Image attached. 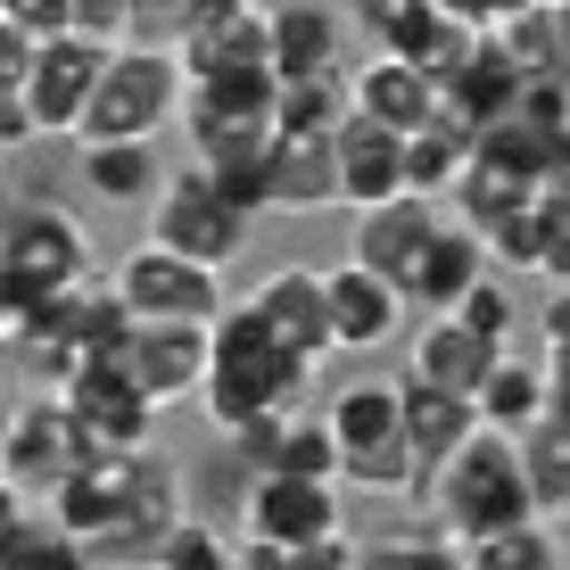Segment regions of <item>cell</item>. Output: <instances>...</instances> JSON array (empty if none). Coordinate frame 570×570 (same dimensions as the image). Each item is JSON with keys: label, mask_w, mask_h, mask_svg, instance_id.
<instances>
[{"label": "cell", "mask_w": 570, "mask_h": 570, "mask_svg": "<svg viewBox=\"0 0 570 570\" xmlns=\"http://www.w3.org/2000/svg\"><path fill=\"white\" fill-rule=\"evenodd\" d=\"M306 372H314L306 347H289L257 306H232V314H215V356H207L199 397H207L215 430H248L265 414H298Z\"/></svg>", "instance_id": "6da1fadb"}, {"label": "cell", "mask_w": 570, "mask_h": 570, "mask_svg": "<svg viewBox=\"0 0 570 570\" xmlns=\"http://www.w3.org/2000/svg\"><path fill=\"white\" fill-rule=\"evenodd\" d=\"M430 504H439V529L446 538H488L504 521H529L538 497H529V471H521V439L497 422H480L471 439L430 471Z\"/></svg>", "instance_id": "7a4b0ae2"}, {"label": "cell", "mask_w": 570, "mask_h": 570, "mask_svg": "<svg viewBox=\"0 0 570 570\" xmlns=\"http://www.w3.org/2000/svg\"><path fill=\"white\" fill-rule=\"evenodd\" d=\"M240 562H257V570L347 562V546H340V480L265 471V480L248 488V546H240Z\"/></svg>", "instance_id": "3957f363"}, {"label": "cell", "mask_w": 570, "mask_h": 570, "mask_svg": "<svg viewBox=\"0 0 570 570\" xmlns=\"http://www.w3.org/2000/svg\"><path fill=\"white\" fill-rule=\"evenodd\" d=\"M183 58L174 50H132V42H116L108 50V67H100V91H91V108H83V141H149L157 125H166L174 108H183Z\"/></svg>", "instance_id": "277c9868"}, {"label": "cell", "mask_w": 570, "mask_h": 570, "mask_svg": "<svg viewBox=\"0 0 570 570\" xmlns=\"http://www.w3.org/2000/svg\"><path fill=\"white\" fill-rule=\"evenodd\" d=\"M125 331H132V306L116 298V282L108 289L75 282V289H58V298H42L33 314H17V347H26L42 372H58V381H67L83 356H116Z\"/></svg>", "instance_id": "5b68a950"}, {"label": "cell", "mask_w": 570, "mask_h": 570, "mask_svg": "<svg viewBox=\"0 0 570 570\" xmlns=\"http://www.w3.org/2000/svg\"><path fill=\"white\" fill-rule=\"evenodd\" d=\"M83 273H91V257H83L75 215L26 207V215H9V224H0V289H9V314H33L42 298L75 289Z\"/></svg>", "instance_id": "8992f818"}, {"label": "cell", "mask_w": 570, "mask_h": 570, "mask_svg": "<svg viewBox=\"0 0 570 570\" xmlns=\"http://www.w3.org/2000/svg\"><path fill=\"white\" fill-rule=\"evenodd\" d=\"M149 240L183 248V257H199V265H232L240 240H248V207H232L224 183H215L207 166H190V174H174V183H157Z\"/></svg>", "instance_id": "52a82bcc"}, {"label": "cell", "mask_w": 570, "mask_h": 570, "mask_svg": "<svg viewBox=\"0 0 570 570\" xmlns=\"http://www.w3.org/2000/svg\"><path fill=\"white\" fill-rule=\"evenodd\" d=\"M116 298L132 306V323H215V314H224L215 265L183 257V248H166V240H141L116 265Z\"/></svg>", "instance_id": "ba28073f"}, {"label": "cell", "mask_w": 570, "mask_h": 570, "mask_svg": "<svg viewBox=\"0 0 570 570\" xmlns=\"http://www.w3.org/2000/svg\"><path fill=\"white\" fill-rule=\"evenodd\" d=\"M83 463H91V430L75 422V405H67V397H50V405H17L9 430H0V471H9L26 497H42V504H50Z\"/></svg>", "instance_id": "9c48e42d"}, {"label": "cell", "mask_w": 570, "mask_h": 570, "mask_svg": "<svg viewBox=\"0 0 570 570\" xmlns=\"http://www.w3.org/2000/svg\"><path fill=\"white\" fill-rule=\"evenodd\" d=\"M58 397L75 405V422L91 430V446H149V430H157V397L116 356H83L58 381Z\"/></svg>", "instance_id": "30bf717a"}, {"label": "cell", "mask_w": 570, "mask_h": 570, "mask_svg": "<svg viewBox=\"0 0 570 570\" xmlns=\"http://www.w3.org/2000/svg\"><path fill=\"white\" fill-rule=\"evenodd\" d=\"M100 33H50L42 50H33V83H26V116L33 132H75L91 108V91H100V67H108Z\"/></svg>", "instance_id": "8fae6325"}, {"label": "cell", "mask_w": 570, "mask_h": 570, "mask_svg": "<svg viewBox=\"0 0 570 570\" xmlns=\"http://www.w3.org/2000/svg\"><path fill=\"white\" fill-rule=\"evenodd\" d=\"M207 356H215V323H132L125 347H116V364H125L157 405L207 389Z\"/></svg>", "instance_id": "7c38bea8"}, {"label": "cell", "mask_w": 570, "mask_h": 570, "mask_svg": "<svg viewBox=\"0 0 570 570\" xmlns=\"http://www.w3.org/2000/svg\"><path fill=\"white\" fill-rule=\"evenodd\" d=\"M174 58H183V83L273 67V17L257 9V0H240V9H199L183 33H174Z\"/></svg>", "instance_id": "4fadbf2b"}, {"label": "cell", "mask_w": 570, "mask_h": 570, "mask_svg": "<svg viewBox=\"0 0 570 570\" xmlns=\"http://www.w3.org/2000/svg\"><path fill=\"white\" fill-rule=\"evenodd\" d=\"M174 521H183V471L157 463L149 446H141V455H132V480H125V513H116V529L91 546V562H125V554L149 562L157 538H166Z\"/></svg>", "instance_id": "5bb4252c"}, {"label": "cell", "mask_w": 570, "mask_h": 570, "mask_svg": "<svg viewBox=\"0 0 570 570\" xmlns=\"http://www.w3.org/2000/svg\"><path fill=\"white\" fill-rule=\"evenodd\" d=\"M430 232H439V207L422 199V190H397V199H381V207H356V240H347V257L372 265V273H389V282H414V265H422V248H430Z\"/></svg>", "instance_id": "9a60e30c"}, {"label": "cell", "mask_w": 570, "mask_h": 570, "mask_svg": "<svg viewBox=\"0 0 570 570\" xmlns=\"http://www.w3.org/2000/svg\"><path fill=\"white\" fill-rule=\"evenodd\" d=\"M405 190V132L381 125V116L347 108L340 116V199L347 207H381Z\"/></svg>", "instance_id": "2e32d148"}, {"label": "cell", "mask_w": 570, "mask_h": 570, "mask_svg": "<svg viewBox=\"0 0 570 570\" xmlns=\"http://www.w3.org/2000/svg\"><path fill=\"white\" fill-rule=\"evenodd\" d=\"M248 306H257L289 347H306V356H331V347H340V323H331V273H314V265L265 273V289Z\"/></svg>", "instance_id": "e0dca14e"}, {"label": "cell", "mask_w": 570, "mask_h": 570, "mask_svg": "<svg viewBox=\"0 0 570 570\" xmlns=\"http://www.w3.org/2000/svg\"><path fill=\"white\" fill-rule=\"evenodd\" d=\"M488 257H497V248H488V232H471L463 215H455V224H439V232H430V248H422L414 282H405V298H414L422 314L463 306V289L488 273Z\"/></svg>", "instance_id": "ac0fdd59"}, {"label": "cell", "mask_w": 570, "mask_h": 570, "mask_svg": "<svg viewBox=\"0 0 570 570\" xmlns=\"http://www.w3.org/2000/svg\"><path fill=\"white\" fill-rule=\"evenodd\" d=\"M405 306H414V298H405L389 273L356 265V257L331 273V323H340V347H381V340H397Z\"/></svg>", "instance_id": "d6986e66"}, {"label": "cell", "mask_w": 570, "mask_h": 570, "mask_svg": "<svg viewBox=\"0 0 570 570\" xmlns=\"http://www.w3.org/2000/svg\"><path fill=\"white\" fill-rule=\"evenodd\" d=\"M331 199H340V132H282V149H273V215H314Z\"/></svg>", "instance_id": "ffe728a7"}, {"label": "cell", "mask_w": 570, "mask_h": 570, "mask_svg": "<svg viewBox=\"0 0 570 570\" xmlns=\"http://www.w3.org/2000/svg\"><path fill=\"white\" fill-rule=\"evenodd\" d=\"M347 91H356V108H364V116H381V125H397V132H422L430 116H439V100H446V91L430 83V75H422L405 50L364 58V75H356Z\"/></svg>", "instance_id": "44dd1931"}, {"label": "cell", "mask_w": 570, "mask_h": 570, "mask_svg": "<svg viewBox=\"0 0 570 570\" xmlns=\"http://www.w3.org/2000/svg\"><path fill=\"white\" fill-rule=\"evenodd\" d=\"M397 397H405V439L422 446L430 471H439V463L471 439V430H480V397H463V389H439V381H422V372H405Z\"/></svg>", "instance_id": "7402d4cb"}, {"label": "cell", "mask_w": 570, "mask_h": 570, "mask_svg": "<svg viewBox=\"0 0 570 570\" xmlns=\"http://www.w3.org/2000/svg\"><path fill=\"white\" fill-rule=\"evenodd\" d=\"M497 356H504V347L480 340L455 306L430 314L422 340H414V372H422V381H439V389H463V397H480V381H488V364H497Z\"/></svg>", "instance_id": "603a6c76"}, {"label": "cell", "mask_w": 570, "mask_h": 570, "mask_svg": "<svg viewBox=\"0 0 570 570\" xmlns=\"http://www.w3.org/2000/svg\"><path fill=\"white\" fill-rule=\"evenodd\" d=\"M471 149H480V125H471L455 100H439V116H430L422 132H405V190H422V199H446Z\"/></svg>", "instance_id": "cb8c5ba5"}, {"label": "cell", "mask_w": 570, "mask_h": 570, "mask_svg": "<svg viewBox=\"0 0 570 570\" xmlns=\"http://www.w3.org/2000/svg\"><path fill=\"white\" fill-rule=\"evenodd\" d=\"M521 471H529L538 513L570 521V414H562V405H546V414L521 430Z\"/></svg>", "instance_id": "d4e9b609"}, {"label": "cell", "mask_w": 570, "mask_h": 570, "mask_svg": "<svg viewBox=\"0 0 570 570\" xmlns=\"http://www.w3.org/2000/svg\"><path fill=\"white\" fill-rule=\"evenodd\" d=\"M554 405V372L546 364H529V356H497L488 364V381H480V422H497V430H521Z\"/></svg>", "instance_id": "484cf974"}, {"label": "cell", "mask_w": 570, "mask_h": 570, "mask_svg": "<svg viewBox=\"0 0 570 570\" xmlns=\"http://www.w3.org/2000/svg\"><path fill=\"white\" fill-rule=\"evenodd\" d=\"M538 190H546V183H529V174H513V166H497V157H480V149H471L446 199L463 207V224H471V232H497L504 215H513V207H529Z\"/></svg>", "instance_id": "4316f807"}, {"label": "cell", "mask_w": 570, "mask_h": 570, "mask_svg": "<svg viewBox=\"0 0 570 570\" xmlns=\"http://www.w3.org/2000/svg\"><path fill=\"white\" fill-rule=\"evenodd\" d=\"M331 430H340V463L364 455V446H381V439H397V430H405L397 381H356V389H340V397H331Z\"/></svg>", "instance_id": "83f0119b"}, {"label": "cell", "mask_w": 570, "mask_h": 570, "mask_svg": "<svg viewBox=\"0 0 570 570\" xmlns=\"http://www.w3.org/2000/svg\"><path fill=\"white\" fill-rule=\"evenodd\" d=\"M273 75H340L331 9H273Z\"/></svg>", "instance_id": "f1b7e54d"}, {"label": "cell", "mask_w": 570, "mask_h": 570, "mask_svg": "<svg viewBox=\"0 0 570 570\" xmlns=\"http://www.w3.org/2000/svg\"><path fill=\"white\" fill-rule=\"evenodd\" d=\"M446 100H455L471 125H497V116L521 100V67L497 50V33H480V50H471V67L455 75V83H446Z\"/></svg>", "instance_id": "f546056e"}, {"label": "cell", "mask_w": 570, "mask_h": 570, "mask_svg": "<svg viewBox=\"0 0 570 570\" xmlns=\"http://www.w3.org/2000/svg\"><path fill=\"white\" fill-rule=\"evenodd\" d=\"M463 562L471 570H554L562 562V538L546 529V513H529V521L488 529V538H463Z\"/></svg>", "instance_id": "4dcf8cb0"}, {"label": "cell", "mask_w": 570, "mask_h": 570, "mask_svg": "<svg viewBox=\"0 0 570 570\" xmlns=\"http://www.w3.org/2000/svg\"><path fill=\"white\" fill-rule=\"evenodd\" d=\"M347 108H356V91H347L340 75H282L273 125H282V132H340Z\"/></svg>", "instance_id": "1f68e13d"}, {"label": "cell", "mask_w": 570, "mask_h": 570, "mask_svg": "<svg viewBox=\"0 0 570 570\" xmlns=\"http://www.w3.org/2000/svg\"><path fill=\"white\" fill-rule=\"evenodd\" d=\"M83 174H91L100 199H149V190H157L149 141H83Z\"/></svg>", "instance_id": "d6a6232c"}, {"label": "cell", "mask_w": 570, "mask_h": 570, "mask_svg": "<svg viewBox=\"0 0 570 570\" xmlns=\"http://www.w3.org/2000/svg\"><path fill=\"white\" fill-rule=\"evenodd\" d=\"M157 570H232V562H240V546H224V538H215V529H199V521H174L166 529V538H157V554H149Z\"/></svg>", "instance_id": "836d02e7"}, {"label": "cell", "mask_w": 570, "mask_h": 570, "mask_svg": "<svg viewBox=\"0 0 570 570\" xmlns=\"http://www.w3.org/2000/svg\"><path fill=\"white\" fill-rule=\"evenodd\" d=\"M273 471H298V480H340V430H331V414H323V422H289Z\"/></svg>", "instance_id": "e575fe53"}, {"label": "cell", "mask_w": 570, "mask_h": 570, "mask_svg": "<svg viewBox=\"0 0 570 570\" xmlns=\"http://www.w3.org/2000/svg\"><path fill=\"white\" fill-rule=\"evenodd\" d=\"M75 562H91V546H83V538H67V529H33V521H26L0 570H75Z\"/></svg>", "instance_id": "d590c367"}, {"label": "cell", "mask_w": 570, "mask_h": 570, "mask_svg": "<svg viewBox=\"0 0 570 570\" xmlns=\"http://www.w3.org/2000/svg\"><path fill=\"white\" fill-rule=\"evenodd\" d=\"M455 314H463V323H471V331H480V340H497V347H504V340H513V323H521V306H513V289H504V282H497V273H480V282H471V289H463V306H455Z\"/></svg>", "instance_id": "8d00e7d4"}, {"label": "cell", "mask_w": 570, "mask_h": 570, "mask_svg": "<svg viewBox=\"0 0 570 570\" xmlns=\"http://www.w3.org/2000/svg\"><path fill=\"white\" fill-rule=\"evenodd\" d=\"M538 273L570 282V190H538Z\"/></svg>", "instance_id": "74e56055"}, {"label": "cell", "mask_w": 570, "mask_h": 570, "mask_svg": "<svg viewBox=\"0 0 570 570\" xmlns=\"http://www.w3.org/2000/svg\"><path fill=\"white\" fill-rule=\"evenodd\" d=\"M546 372H554V405L570 414V282H554V298H546Z\"/></svg>", "instance_id": "f35d334b"}, {"label": "cell", "mask_w": 570, "mask_h": 570, "mask_svg": "<svg viewBox=\"0 0 570 570\" xmlns=\"http://www.w3.org/2000/svg\"><path fill=\"white\" fill-rule=\"evenodd\" d=\"M513 116H529L538 132H562V125H570V75H521Z\"/></svg>", "instance_id": "ab89813d"}, {"label": "cell", "mask_w": 570, "mask_h": 570, "mask_svg": "<svg viewBox=\"0 0 570 570\" xmlns=\"http://www.w3.org/2000/svg\"><path fill=\"white\" fill-rule=\"evenodd\" d=\"M33 33L17 26V17H0V91H9V100H26V83H33Z\"/></svg>", "instance_id": "60d3db41"}, {"label": "cell", "mask_w": 570, "mask_h": 570, "mask_svg": "<svg viewBox=\"0 0 570 570\" xmlns=\"http://www.w3.org/2000/svg\"><path fill=\"white\" fill-rule=\"evenodd\" d=\"M488 248H497V257H504V265H529V273H538V199H529V207H513V215H504V224H497V232H488Z\"/></svg>", "instance_id": "b9f144b4"}, {"label": "cell", "mask_w": 570, "mask_h": 570, "mask_svg": "<svg viewBox=\"0 0 570 570\" xmlns=\"http://www.w3.org/2000/svg\"><path fill=\"white\" fill-rule=\"evenodd\" d=\"M141 0H75V33H100V42H125Z\"/></svg>", "instance_id": "7bdbcfd3"}, {"label": "cell", "mask_w": 570, "mask_h": 570, "mask_svg": "<svg viewBox=\"0 0 570 570\" xmlns=\"http://www.w3.org/2000/svg\"><path fill=\"white\" fill-rule=\"evenodd\" d=\"M0 17H17L33 42H50V33H75V0H0Z\"/></svg>", "instance_id": "ee69618b"}, {"label": "cell", "mask_w": 570, "mask_h": 570, "mask_svg": "<svg viewBox=\"0 0 570 570\" xmlns=\"http://www.w3.org/2000/svg\"><path fill=\"white\" fill-rule=\"evenodd\" d=\"M17 529H26V488L0 471V562H9V546H17Z\"/></svg>", "instance_id": "f6af8a7d"}, {"label": "cell", "mask_w": 570, "mask_h": 570, "mask_svg": "<svg viewBox=\"0 0 570 570\" xmlns=\"http://www.w3.org/2000/svg\"><path fill=\"white\" fill-rule=\"evenodd\" d=\"M439 9H446V17H463V26H480V33H488V26H497L504 9H513V0H439Z\"/></svg>", "instance_id": "bcb514c9"}, {"label": "cell", "mask_w": 570, "mask_h": 570, "mask_svg": "<svg viewBox=\"0 0 570 570\" xmlns=\"http://www.w3.org/2000/svg\"><path fill=\"white\" fill-rule=\"evenodd\" d=\"M9 141H33V116H26V100L0 91V149H9Z\"/></svg>", "instance_id": "7dc6e473"}, {"label": "cell", "mask_w": 570, "mask_h": 570, "mask_svg": "<svg viewBox=\"0 0 570 570\" xmlns=\"http://www.w3.org/2000/svg\"><path fill=\"white\" fill-rule=\"evenodd\" d=\"M546 190H570V125L554 132V149H546Z\"/></svg>", "instance_id": "c3c4849f"}, {"label": "cell", "mask_w": 570, "mask_h": 570, "mask_svg": "<svg viewBox=\"0 0 570 570\" xmlns=\"http://www.w3.org/2000/svg\"><path fill=\"white\" fill-rule=\"evenodd\" d=\"M546 26H554V67L570 75V0H546Z\"/></svg>", "instance_id": "681fc988"}, {"label": "cell", "mask_w": 570, "mask_h": 570, "mask_svg": "<svg viewBox=\"0 0 570 570\" xmlns=\"http://www.w3.org/2000/svg\"><path fill=\"white\" fill-rule=\"evenodd\" d=\"M141 17H166V26H174V33H183V26H190V17H199V0H141Z\"/></svg>", "instance_id": "f907efd6"}, {"label": "cell", "mask_w": 570, "mask_h": 570, "mask_svg": "<svg viewBox=\"0 0 570 570\" xmlns=\"http://www.w3.org/2000/svg\"><path fill=\"white\" fill-rule=\"evenodd\" d=\"M0 331H17V314H9V289H0Z\"/></svg>", "instance_id": "816d5d0a"}, {"label": "cell", "mask_w": 570, "mask_h": 570, "mask_svg": "<svg viewBox=\"0 0 570 570\" xmlns=\"http://www.w3.org/2000/svg\"><path fill=\"white\" fill-rule=\"evenodd\" d=\"M199 9H240V0H199Z\"/></svg>", "instance_id": "f5cc1de1"}]
</instances>
